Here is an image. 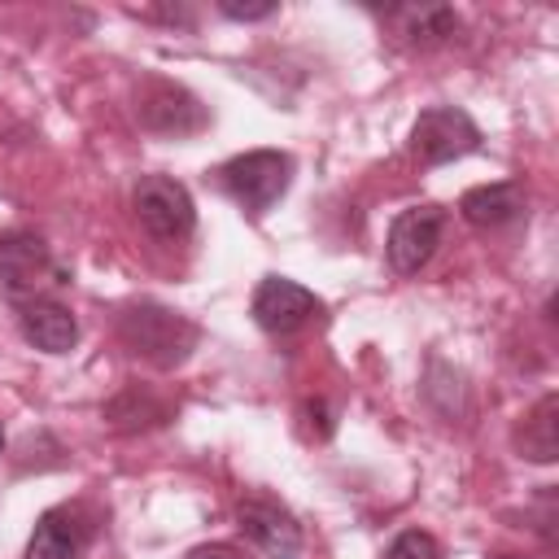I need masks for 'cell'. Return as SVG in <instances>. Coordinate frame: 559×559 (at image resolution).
<instances>
[{"instance_id":"19","label":"cell","mask_w":559,"mask_h":559,"mask_svg":"<svg viewBox=\"0 0 559 559\" xmlns=\"http://www.w3.org/2000/svg\"><path fill=\"white\" fill-rule=\"evenodd\" d=\"M0 450H4V428H0Z\"/></svg>"},{"instance_id":"14","label":"cell","mask_w":559,"mask_h":559,"mask_svg":"<svg viewBox=\"0 0 559 559\" xmlns=\"http://www.w3.org/2000/svg\"><path fill=\"white\" fill-rule=\"evenodd\" d=\"M402 35L411 44H445L459 31V13L445 4H419V9H402Z\"/></svg>"},{"instance_id":"1","label":"cell","mask_w":559,"mask_h":559,"mask_svg":"<svg viewBox=\"0 0 559 559\" xmlns=\"http://www.w3.org/2000/svg\"><path fill=\"white\" fill-rule=\"evenodd\" d=\"M118 341L144 358L148 367L157 371H175L192 358V349L201 345V328L170 310V306H157V301H131L118 310Z\"/></svg>"},{"instance_id":"18","label":"cell","mask_w":559,"mask_h":559,"mask_svg":"<svg viewBox=\"0 0 559 559\" xmlns=\"http://www.w3.org/2000/svg\"><path fill=\"white\" fill-rule=\"evenodd\" d=\"M493 559H524V555H493Z\"/></svg>"},{"instance_id":"13","label":"cell","mask_w":559,"mask_h":559,"mask_svg":"<svg viewBox=\"0 0 559 559\" xmlns=\"http://www.w3.org/2000/svg\"><path fill=\"white\" fill-rule=\"evenodd\" d=\"M515 445L528 463H555L559 459V397L555 393H542L533 402V411L524 415V424L515 432Z\"/></svg>"},{"instance_id":"10","label":"cell","mask_w":559,"mask_h":559,"mask_svg":"<svg viewBox=\"0 0 559 559\" xmlns=\"http://www.w3.org/2000/svg\"><path fill=\"white\" fill-rule=\"evenodd\" d=\"M92 542V520L83 507H52L35 520L26 559H83Z\"/></svg>"},{"instance_id":"12","label":"cell","mask_w":559,"mask_h":559,"mask_svg":"<svg viewBox=\"0 0 559 559\" xmlns=\"http://www.w3.org/2000/svg\"><path fill=\"white\" fill-rule=\"evenodd\" d=\"M520 210H524L520 183H480V188L463 192V201H459V214H463L472 227H480V231L507 227L511 218H520Z\"/></svg>"},{"instance_id":"9","label":"cell","mask_w":559,"mask_h":559,"mask_svg":"<svg viewBox=\"0 0 559 559\" xmlns=\"http://www.w3.org/2000/svg\"><path fill=\"white\" fill-rule=\"evenodd\" d=\"M236 524L240 533L266 555V559H297L306 537H301V524L288 507L271 502V498H245L236 507Z\"/></svg>"},{"instance_id":"5","label":"cell","mask_w":559,"mask_h":559,"mask_svg":"<svg viewBox=\"0 0 559 559\" xmlns=\"http://www.w3.org/2000/svg\"><path fill=\"white\" fill-rule=\"evenodd\" d=\"M131 210L140 218V227L157 240H183L197 227V210L192 197L179 179L170 175H144L131 192Z\"/></svg>"},{"instance_id":"16","label":"cell","mask_w":559,"mask_h":559,"mask_svg":"<svg viewBox=\"0 0 559 559\" xmlns=\"http://www.w3.org/2000/svg\"><path fill=\"white\" fill-rule=\"evenodd\" d=\"M218 13L231 22H262V17H275L280 4L275 0H218Z\"/></svg>"},{"instance_id":"11","label":"cell","mask_w":559,"mask_h":559,"mask_svg":"<svg viewBox=\"0 0 559 559\" xmlns=\"http://www.w3.org/2000/svg\"><path fill=\"white\" fill-rule=\"evenodd\" d=\"M17 328H22L26 345H35L44 354H70L79 341V319L57 297H35V301L17 306Z\"/></svg>"},{"instance_id":"7","label":"cell","mask_w":559,"mask_h":559,"mask_svg":"<svg viewBox=\"0 0 559 559\" xmlns=\"http://www.w3.org/2000/svg\"><path fill=\"white\" fill-rule=\"evenodd\" d=\"M441 231H445V210L441 205H411V210H402L393 218V227H389V240H384L389 266L397 275H415L437 253Z\"/></svg>"},{"instance_id":"3","label":"cell","mask_w":559,"mask_h":559,"mask_svg":"<svg viewBox=\"0 0 559 559\" xmlns=\"http://www.w3.org/2000/svg\"><path fill=\"white\" fill-rule=\"evenodd\" d=\"M66 284V271L52 262L48 245L31 231H13L0 240V297L9 306H26L48 297V288Z\"/></svg>"},{"instance_id":"8","label":"cell","mask_w":559,"mask_h":559,"mask_svg":"<svg viewBox=\"0 0 559 559\" xmlns=\"http://www.w3.org/2000/svg\"><path fill=\"white\" fill-rule=\"evenodd\" d=\"M253 323L262 328V332H271V336H288V332H297V328H306L319 310H323V301L310 293V288H301L297 280H288V275H266L258 288H253Z\"/></svg>"},{"instance_id":"4","label":"cell","mask_w":559,"mask_h":559,"mask_svg":"<svg viewBox=\"0 0 559 559\" xmlns=\"http://www.w3.org/2000/svg\"><path fill=\"white\" fill-rule=\"evenodd\" d=\"M480 148V127L459 105H432L411 127V157L419 166H445Z\"/></svg>"},{"instance_id":"2","label":"cell","mask_w":559,"mask_h":559,"mask_svg":"<svg viewBox=\"0 0 559 559\" xmlns=\"http://www.w3.org/2000/svg\"><path fill=\"white\" fill-rule=\"evenodd\" d=\"M288 183H293V157L280 148H253L218 166V188L253 218H262L288 192Z\"/></svg>"},{"instance_id":"15","label":"cell","mask_w":559,"mask_h":559,"mask_svg":"<svg viewBox=\"0 0 559 559\" xmlns=\"http://www.w3.org/2000/svg\"><path fill=\"white\" fill-rule=\"evenodd\" d=\"M384 559H441V546H437L432 533H424V528H406V533H397V537L389 542Z\"/></svg>"},{"instance_id":"6","label":"cell","mask_w":559,"mask_h":559,"mask_svg":"<svg viewBox=\"0 0 559 559\" xmlns=\"http://www.w3.org/2000/svg\"><path fill=\"white\" fill-rule=\"evenodd\" d=\"M135 118H140L144 131H153V135H175V140L197 135V131L210 122L205 105H201L188 87L166 83V79H148V83L140 87V96H135Z\"/></svg>"},{"instance_id":"17","label":"cell","mask_w":559,"mask_h":559,"mask_svg":"<svg viewBox=\"0 0 559 559\" xmlns=\"http://www.w3.org/2000/svg\"><path fill=\"white\" fill-rule=\"evenodd\" d=\"M188 559H249V555L240 546H231V542H205V546L188 550Z\"/></svg>"}]
</instances>
